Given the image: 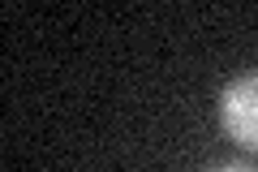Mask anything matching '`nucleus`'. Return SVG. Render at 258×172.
Segmentation results:
<instances>
[{"instance_id": "nucleus-1", "label": "nucleus", "mask_w": 258, "mask_h": 172, "mask_svg": "<svg viewBox=\"0 0 258 172\" xmlns=\"http://www.w3.org/2000/svg\"><path fill=\"white\" fill-rule=\"evenodd\" d=\"M224 125H228V134L237 138V142L245 146H258V73H249V78H237L224 91Z\"/></svg>"}, {"instance_id": "nucleus-2", "label": "nucleus", "mask_w": 258, "mask_h": 172, "mask_svg": "<svg viewBox=\"0 0 258 172\" xmlns=\"http://www.w3.org/2000/svg\"><path fill=\"white\" fill-rule=\"evenodd\" d=\"M220 172H249L245 163H228V168H220Z\"/></svg>"}]
</instances>
